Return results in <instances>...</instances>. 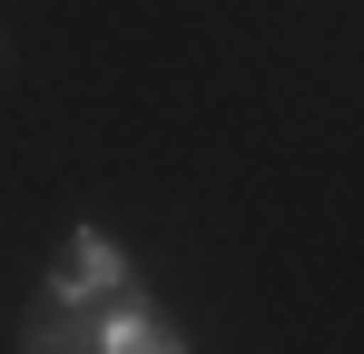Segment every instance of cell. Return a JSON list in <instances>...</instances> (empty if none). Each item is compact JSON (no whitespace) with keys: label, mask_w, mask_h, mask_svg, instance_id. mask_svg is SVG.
I'll list each match as a JSON object with an SVG mask.
<instances>
[{"label":"cell","mask_w":364,"mask_h":354,"mask_svg":"<svg viewBox=\"0 0 364 354\" xmlns=\"http://www.w3.org/2000/svg\"><path fill=\"white\" fill-rule=\"evenodd\" d=\"M50 295H79V305L128 295V256L109 246V227H69V236H60V256H50Z\"/></svg>","instance_id":"cell-1"},{"label":"cell","mask_w":364,"mask_h":354,"mask_svg":"<svg viewBox=\"0 0 364 354\" xmlns=\"http://www.w3.org/2000/svg\"><path fill=\"white\" fill-rule=\"evenodd\" d=\"M20 354H109V345H99V315H89L79 295H50V286H40L30 325H20Z\"/></svg>","instance_id":"cell-2"},{"label":"cell","mask_w":364,"mask_h":354,"mask_svg":"<svg viewBox=\"0 0 364 354\" xmlns=\"http://www.w3.org/2000/svg\"><path fill=\"white\" fill-rule=\"evenodd\" d=\"M0 59H10V40H0Z\"/></svg>","instance_id":"cell-3"}]
</instances>
